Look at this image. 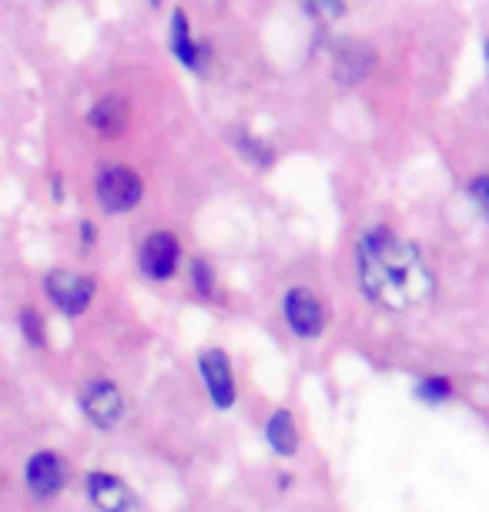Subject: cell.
<instances>
[{"instance_id": "6da1fadb", "label": "cell", "mask_w": 489, "mask_h": 512, "mask_svg": "<svg viewBox=\"0 0 489 512\" xmlns=\"http://www.w3.org/2000/svg\"><path fill=\"white\" fill-rule=\"evenodd\" d=\"M359 278L366 295L389 312L423 305L433 295V272L412 241L376 228L359 241Z\"/></svg>"}, {"instance_id": "7a4b0ae2", "label": "cell", "mask_w": 489, "mask_h": 512, "mask_svg": "<svg viewBox=\"0 0 489 512\" xmlns=\"http://www.w3.org/2000/svg\"><path fill=\"white\" fill-rule=\"evenodd\" d=\"M81 409L88 412V419L101 429H114L124 415V399L118 392V385H111L108 379H91L81 389Z\"/></svg>"}, {"instance_id": "3957f363", "label": "cell", "mask_w": 489, "mask_h": 512, "mask_svg": "<svg viewBox=\"0 0 489 512\" xmlns=\"http://www.w3.org/2000/svg\"><path fill=\"white\" fill-rule=\"evenodd\" d=\"M98 201L104 211H128L141 201V178L128 168H104L98 175Z\"/></svg>"}, {"instance_id": "277c9868", "label": "cell", "mask_w": 489, "mask_h": 512, "mask_svg": "<svg viewBox=\"0 0 489 512\" xmlns=\"http://www.w3.org/2000/svg\"><path fill=\"white\" fill-rule=\"evenodd\" d=\"M44 288H47V295H51V302L61 308L64 315H81L94 298V278L74 275V272L47 275Z\"/></svg>"}, {"instance_id": "5b68a950", "label": "cell", "mask_w": 489, "mask_h": 512, "mask_svg": "<svg viewBox=\"0 0 489 512\" xmlns=\"http://www.w3.org/2000/svg\"><path fill=\"white\" fill-rule=\"evenodd\" d=\"M285 318H289L292 332L302 338H315L325 328L322 305L315 302V295L305 292V288H292V292L285 295Z\"/></svg>"}, {"instance_id": "8992f818", "label": "cell", "mask_w": 489, "mask_h": 512, "mask_svg": "<svg viewBox=\"0 0 489 512\" xmlns=\"http://www.w3.org/2000/svg\"><path fill=\"white\" fill-rule=\"evenodd\" d=\"M141 272L148 278H168L175 272L178 265V241L175 235H168V231H158V235H148L145 245H141Z\"/></svg>"}, {"instance_id": "52a82bcc", "label": "cell", "mask_w": 489, "mask_h": 512, "mask_svg": "<svg viewBox=\"0 0 489 512\" xmlns=\"http://www.w3.org/2000/svg\"><path fill=\"white\" fill-rule=\"evenodd\" d=\"M201 375H205L208 395L215 399L218 409H228L235 402V379H232V365H228L225 352H205L201 355Z\"/></svg>"}, {"instance_id": "ba28073f", "label": "cell", "mask_w": 489, "mask_h": 512, "mask_svg": "<svg viewBox=\"0 0 489 512\" xmlns=\"http://www.w3.org/2000/svg\"><path fill=\"white\" fill-rule=\"evenodd\" d=\"M88 496L101 512H128L134 506L131 489L124 486L111 472H91L88 476Z\"/></svg>"}, {"instance_id": "9c48e42d", "label": "cell", "mask_w": 489, "mask_h": 512, "mask_svg": "<svg viewBox=\"0 0 489 512\" xmlns=\"http://www.w3.org/2000/svg\"><path fill=\"white\" fill-rule=\"evenodd\" d=\"M27 486H31L37 496L47 499V496H57L64 486V466L54 452H37L27 462Z\"/></svg>"}, {"instance_id": "30bf717a", "label": "cell", "mask_w": 489, "mask_h": 512, "mask_svg": "<svg viewBox=\"0 0 489 512\" xmlns=\"http://www.w3.org/2000/svg\"><path fill=\"white\" fill-rule=\"evenodd\" d=\"M265 436H268V446H272L278 456H292V452L299 449V432H295V419L285 409H278L272 419H268Z\"/></svg>"}, {"instance_id": "8fae6325", "label": "cell", "mask_w": 489, "mask_h": 512, "mask_svg": "<svg viewBox=\"0 0 489 512\" xmlns=\"http://www.w3.org/2000/svg\"><path fill=\"white\" fill-rule=\"evenodd\" d=\"M91 124L98 131L104 134H121V128L128 124V108H124V101L121 98H108V101H101L98 108L91 111Z\"/></svg>"}, {"instance_id": "7c38bea8", "label": "cell", "mask_w": 489, "mask_h": 512, "mask_svg": "<svg viewBox=\"0 0 489 512\" xmlns=\"http://www.w3.org/2000/svg\"><path fill=\"white\" fill-rule=\"evenodd\" d=\"M419 395L429 399V402H443V399L453 395V385H449L443 375H429V379L419 382Z\"/></svg>"}, {"instance_id": "4fadbf2b", "label": "cell", "mask_w": 489, "mask_h": 512, "mask_svg": "<svg viewBox=\"0 0 489 512\" xmlns=\"http://www.w3.org/2000/svg\"><path fill=\"white\" fill-rule=\"evenodd\" d=\"M21 328H24V335L31 338V342L37 345V349H44V328H41V315H37V312H21Z\"/></svg>"}, {"instance_id": "5bb4252c", "label": "cell", "mask_w": 489, "mask_h": 512, "mask_svg": "<svg viewBox=\"0 0 489 512\" xmlns=\"http://www.w3.org/2000/svg\"><path fill=\"white\" fill-rule=\"evenodd\" d=\"M191 275H195L198 295H212V268H208L205 262H195L191 265Z\"/></svg>"}, {"instance_id": "9a60e30c", "label": "cell", "mask_w": 489, "mask_h": 512, "mask_svg": "<svg viewBox=\"0 0 489 512\" xmlns=\"http://www.w3.org/2000/svg\"><path fill=\"white\" fill-rule=\"evenodd\" d=\"M469 191H473L476 205L483 208V215L489 218V175H486V178H476V181H473V188H469Z\"/></svg>"}, {"instance_id": "2e32d148", "label": "cell", "mask_w": 489, "mask_h": 512, "mask_svg": "<svg viewBox=\"0 0 489 512\" xmlns=\"http://www.w3.org/2000/svg\"><path fill=\"white\" fill-rule=\"evenodd\" d=\"M486 57H489V41H486Z\"/></svg>"}]
</instances>
